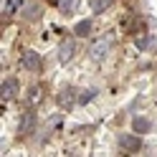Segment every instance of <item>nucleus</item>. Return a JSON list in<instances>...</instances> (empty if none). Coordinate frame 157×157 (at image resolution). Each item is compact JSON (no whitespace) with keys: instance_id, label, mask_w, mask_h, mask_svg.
<instances>
[{"instance_id":"obj_1","label":"nucleus","mask_w":157,"mask_h":157,"mask_svg":"<svg viewBox=\"0 0 157 157\" xmlns=\"http://www.w3.org/2000/svg\"><path fill=\"white\" fill-rule=\"evenodd\" d=\"M109 48H112V38H99V41H94V46H91V58L94 61H104L106 58V53H109Z\"/></svg>"},{"instance_id":"obj_2","label":"nucleus","mask_w":157,"mask_h":157,"mask_svg":"<svg viewBox=\"0 0 157 157\" xmlns=\"http://www.w3.org/2000/svg\"><path fill=\"white\" fill-rule=\"evenodd\" d=\"M21 61H23V68H25V71H33V74H38V71H41V66H43L41 56H38L36 51H25Z\"/></svg>"},{"instance_id":"obj_3","label":"nucleus","mask_w":157,"mask_h":157,"mask_svg":"<svg viewBox=\"0 0 157 157\" xmlns=\"http://www.w3.org/2000/svg\"><path fill=\"white\" fill-rule=\"evenodd\" d=\"M119 147L127 152H140L142 150V140L137 134H119Z\"/></svg>"},{"instance_id":"obj_4","label":"nucleus","mask_w":157,"mask_h":157,"mask_svg":"<svg viewBox=\"0 0 157 157\" xmlns=\"http://www.w3.org/2000/svg\"><path fill=\"white\" fill-rule=\"evenodd\" d=\"M15 94H18V78L8 76L3 86H0V96H3V101H10V99H15Z\"/></svg>"},{"instance_id":"obj_5","label":"nucleus","mask_w":157,"mask_h":157,"mask_svg":"<svg viewBox=\"0 0 157 157\" xmlns=\"http://www.w3.org/2000/svg\"><path fill=\"white\" fill-rule=\"evenodd\" d=\"M74 51H76V41H74V38H63L61 48H58V61H61V63H68V61L74 58Z\"/></svg>"},{"instance_id":"obj_6","label":"nucleus","mask_w":157,"mask_h":157,"mask_svg":"<svg viewBox=\"0 0 157 157\" xmlns=\"http://www.w3.org/2000/svg\"><path fill=\"white\" fill-rule=\"evenodd\" d=\"M56 101H58V106H66V109H71L74 106V101H76V91L68 86V89H63L61 94L56 96Z\"/></svg>"},{"instance_id":"obj_7","label":"nucleus","mask_w":157,"mask_h":157,"mask_svg":"<svg viewBox=\"0 0 157 157\" xmlns=\"http://www.w3.org/2000/svg\"><path fill=\"white\" fill-rule=\"evenodd\" d=\"M33 127H36V117H33V112H25V114L21 117L18 132H21V134H31V132H33Z\"/></svg>"},{"instance_id":"obj_8","label":"nucleus","mask_w":157,"mask_h":157,"mask_svg":"<svg viewBox=\"0 0 157 157\" xmlns=\"http://www.w3.org/2000/svg\"><path fill=\"white\" fill-rule=\"evenodd\" d=\"M150 119H144V117H137V119L132 122V132H137V134H142V132H150Z\"/></svg>"},{"instance_id":"obj_9","label":"nucleus","mask_w":157,"mask_h":157,"mask_svg":"<svg viewBox=\"0 0 157 157\" xmlns=\"http://www.w3.org/2000/svg\"><path fill=\"white\" fill-rule=\"evenodd\" d=\"M89 5H91L94 13H104V10H109L114 5V0H89Z\"/></svg>"},{"instance_id":"obj_10","label":"nucleus","mask_w":157,"mask_h":157,"mask_svg":"<svg viewBox=\"0 0 157 157\" xmlns=\"http://www.w3.org/2000/svg\"><path fill=\"white\" fill-rule=\"evenodd\" d=\"M89 31H91V21H78L76 28H74V36L76 38H84V36H89Z\"/></svg>"},{"instance_id":"obj_11","label":"nucleus","mask_w":157,"mask_h":157,"mask_svg":"<svg viewBox=\"0 0 157 157\" xmlns=\"http://www.w3.org/2000/svg\"><path fill=\"white\" fill-rule=\"evenodd\" d=\"M21 5H23V0H5V3H3V15H5V18L13 15Z\"/></svg>"},{"instance_id":"obj_12","label":"nucleus","mask_w":157,"mask_h":157,"mask_svg":"<svg viewBox=\"0 0 157 157\" xmlns=\"http://www.w3.org/2000/svg\"><path fill=\"white\" fill-rule=\"evenodd\" d=\"M76 5H78V0H58V8H61L63 15H71L76 10Z\"/></svg>"},{"instance_id":"obj_13","label":"nucleus","mask_w":157,"mask_h":157,"mask_svg":"<svg viewBox=\"0 0 157 157\" xmlns=\"http://www.w3.org/2000/svg\"><path fill=\"white\" fill-rule=\"evenodd\" d=\"M41 99H43V89H41V86H33V89L28 91V101H31V104H38Z\"/></svg>"},{"instance_id":"obj_14","label":"nucleus","mask_w":157,"mask_h":157,"mask_svg":"<svg viewBox=\"0 0 157 157\" xmlns=\"http://www.w3.org/2000/svg\"><path fill=\"white\" fill-rule=\"evenodd\" d=\"M94 96H96V89H86L84 94H78V101H81V104H89Z\"/></svg>"},{"instance_id":"obj_15","label":"nucleus","mask_w":157,"mask_h":157,"mask_svg":"<svg viewBox=\"0 0 157 157\" xmlns=\"http://www.w3.org/2000/svg\"><path fill=\"white\" fill-rule=\"evenodd\" d=\"M25 15H28V21H36V18L41 15V10H38L36 5H28V13H25Z\"/></svg>"},{"instance_id":"obj_16","label":"nucleus","mask_w":157,"mask_h":157,"mask_svg":"<svg viewBox=\"0 0 157 157\" xmlns=\"http://www.w3.org/2000/svg\"><path fill=\"white\" fill-rule=\"evenodd\" d=\"M48 3H58V0H48Z\"/></svg>"}]
</instances>
